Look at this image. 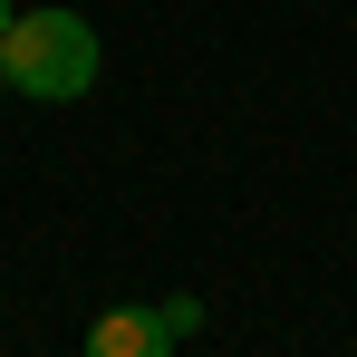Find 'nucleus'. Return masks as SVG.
I'll use <instances>...</instances> for the list:
<instances>
[{
    "mask_svg": "<svg viewBox=\"0 0 357 357\" xmlns=\"http://www.w3.org/2000/svg\"><path fill=\"white\" fill-rule=\"evenodd\" d=\"M155 319H165V328H174V338H193V328H203V299H165V309H155Z\"/></svg>",
    "mask_w": 357,
    "mask_h": 357,
    "instance_id": "nucleus-3",
    "label": "nucleus"
},
{
    "mask_svg": "<svg viewBox=\"0 0 357 357\" xmlns=\"http://www.w3.org/2000/svg\"><path fill=\"white\" fill-rule=\"evenodd\" d=\"M0 68H10V87L20 97H87L97 87V29L77 20V10H29V20H10L0 29Z\"/></svg>",
    "mask_w": 357,
    "mask_h": 357,
    "instance_id": "nucleus-1",
    "label": "nucleus"
},
{
    "mask_svg": "<svg viewBox=\"0 0 357 357\" xmlns=\"http://www.w3.org/2000/svg\"><path fill=\"white\" fill-rule=\"evenodd\" d=\"M87 357H174V328L155 309H107L87 328Z\"/></svg>",
    "mask_w": 357,
    "mask_h": 357,
    "instance_id": "nucleus-2",
    "label": "nucleus"
},
{
    "mask_svg": "<svg viewBox=\"0 0 357 357\" xmlns=\"http://www.w3.org/2000/svg\"><path fill=\"white\" fill-rule=\"evenodd\" d=\"M10 20H20V10H10V0H0V29H10Z\"/></svg>",
    "mask_w": 357,
    "mask_h": 357,
    "instance_id": "nucleus-4",
    "label": "nucleus"
}]
</instances>
